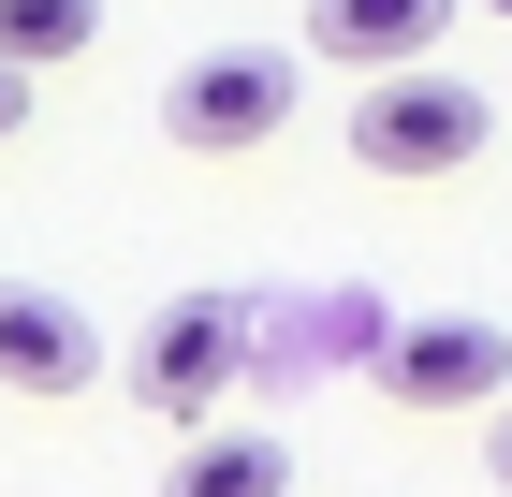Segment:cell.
<instances>
[{
	"instance_id": "6da1fadb",
	"label": "cell",
	"mask_w": 512,
	"mask_h": 497,
	"mask_svg": "<svg viewBox=\"0 0 512 497\" xmlns=\"http://www.w3.org/2000/svg\"><path fill=\"white\" fill-rule=\"evenodd\" d=\"M249 381V293H176L147 322V351H132V410L176 424V439H205V410Z\"/></svg>"
},
{
	"instance_id": "7a4b0ae2",
	"label": "cell",
	"mask_w": 512,
	"mask_h": 497,
	"mask_svg": "<svg viewBox=\"0 0 512 497\" xmlns=\"http://www.w3.org/2000/svg\"><path fill=\"white\" fill-rule=\"evenodd\" d=\"M293 88H308V59L293 44H205V59H176V88H161V132L176 147H264L278 117H293Z\"/></svg>"
},
{
	"instance_id": "3957f363",
	"label": "cell",
	"mask_w": 512,
	"mask_h": 497,
	"mask_svg": "<svg viewBox=\"0 0 512 497\" xmlns=\"http://www.w3.org/2000/svg\"><path fill=\"white\" fill-rule=\"evenodd\" d=\"M483 132H498V103H483L469 74H381L352 103V161L366 176H454Z\"/></svg>"
},
{
	"instance_id": "277c9868",
	"label": "cell",
	"mask_w": 512,
	"mask_h": 497,
	"mask_svg": "<svg viewBox=\"0 0 512 497\" xmlns=\"http://www.w3.org/2000/svg\"><path fill=\"white\" fill-rule=\"evenodd\" d=\"M498 381H512V337L483 307H425V322L381 337V395L395 410H498Z\"/></svg>"
},
{
	"instance_id": "5b68a950",
	"label": "cell",
	"mask_w": 512,
	"mask_h": 497,
	"mask_svg": "<svg viewBox=\"0 0 512 497\" xmlns=\"http://www.w3.org/2000/svg\"><path fill=\"white\" fill-rule=\"evenodd\" d=\"M88 381H103L88 307L44 293V278H0V395H88Z\"/></svg>"
},
{
	"instance_id": "8992f818",
	"label": "cell",
	"mask_w": 512,
	"mask_h": 497,
	"mask_svg": "<svg viewBox=\"0 0 512 497\" xmlns=\"http://www.w3.org/2000/svg\"><path fill=\"white\" fill-rule=\"evenodd\" d=\"M454 30V0H308V59H337V74H425V44Z\"/></svg>"
},
{
	"instance_id": "52a82bcc",
	"label": "cell",
	"mask_w": 512,
	"mask_h": 497,
	"mask_svg": "<svg viewBox=\"0 0 512 497\" xmlns=\"http://www.w3.org/2000/svg\"><path fill=\"white\" fill-rule=\"evenodd\" d=\"M161 497H293V454H278V439H249V424H205L191 454L161 468Z\"/></svg>"
},
{
	"instance_id": "ba28073f",
	"label": "cell",
	"mask_w": 512,
	"mask_h": 497,
	"mask_svg": "<svg viewBox=\"0 0 512 497\" xmlns=\"http://www.w3.org/2000/svg\"><path fill=\"white\" fill-rule=\"evenodd\" d=\"M88 30H103V0H0V74H59L88 59Z\"/></svg>"
},
{
	"instance_id": "9c48e42d",
	"label": "cell",
	"mask_w": 512,
	"mask_h": 497,
	"mask_svg": "<svg viewBox=\"0 0 512 497\" xmlns=\"http://www.w3.org/2000/svg\"><path fill=\"white\" fill-rule=\"evenodd\" d=\"M0 132H30V74H0Z\"/></svg>"
},
{
	"instance_id": "30bf717a",
	"label": "cell",
	"mask_w": 512,
	"mask_h": 497,
	"mask_svg": "<svg viewBox=\"0 0 512 497\" xmlns=\"http://www.w3.org/2000/svg\"><path fill=\"white\" fill-rule=\"evenodd\" d=\"M498 483H512V410H498Z\"/></svg>"
},
{
	"instance_id": "8fae6325",
	"label": "cell",
	"mask_w": 512,
	"mask_h": 497,
	"mask_svg": "<svg viewBox=\"0 0 512 497\" xmlns=\"http://www.w3.org/2000/svg\"><path fill=\"white\" fill-rule=\"evenodd\" d=\"M498 15H512V0H498Z\"/></svg>"
}]
</instances>
